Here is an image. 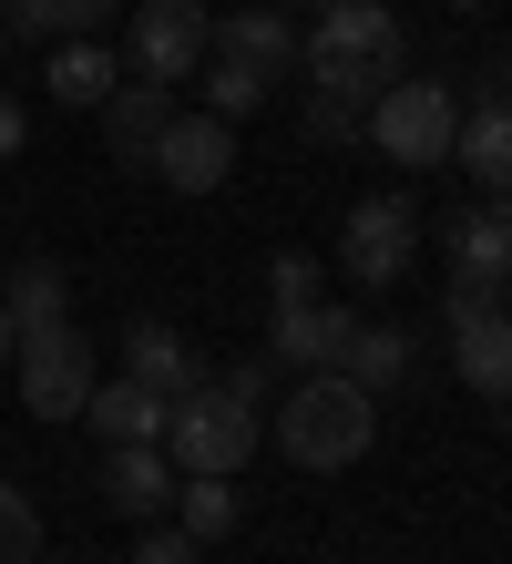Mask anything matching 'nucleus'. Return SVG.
I'll use <instances>...</instances> for the list:
<instances>
[{
    "label": "nucleus",
    "mask_w": 512,
    "mask_h": 564,
    "mask_svg": "<svg viewBox=\"0 0 512 564\" xmlns=\"http://www.w3.org/2000/svg\"><path fill=\"white\" fill-rule=\"evenodd\" d=\"M175 523L216 554L236 523H247V503H236V473H175Z\"/></svg>",
    "instance_id": "obj_18"
},
{
    "label": "nucleus",
    "mask_w": 512,
    "mask_h": 564,
    "mask_svg": "<svg viewBox=\"0 0 512 564\" xmlns=\"http://www.w3.org/2000/svg\"><path fill=\"white\" fill-rule=\"evenodd\" d=\"M21 144H31V113H21V104H11V93H0V164H11V154H21Z\"/></svg>",
    "instance_id": "obj_29"
},
{
    "label": "nucleus",
    "mask_w": 512,
    "mask_h": 564,
    "mask_svg": "<svg viewBox=\"0 0 512 564\" xmlns=\"http://www.w3.org/2000/svg\"><path fill=\"white\" fill-rule=\"evenodd\" d=\"M144 164H154L175 195H216V185L236 175V123H216V113H175V123L154 134Z\"/></svg>",
    "instance_id": "obj_9"
},
{
    "label": "nucleus",
    "mask_w": 512,
    "mask_h": 564,
    "mask_svg": "<svg viewBox=\"0 0 512 564\" xmlns=\"http://www.w3.org/2000/svg\"><path fill=\"white\" fill-rule=\"evenodd\" d=\"M31 564H73V554H31Z\"/></svg>",
    "instance_id": "obj_32"
},
{
    "label": "nucleus",
    "mask_w": 512,
    "mask_h": 564,
    "mask_svg": "<svg viewBox=\"0 0 512 564\" xmlns=\"http://www.w3.org/2000/svg\"><path fill=\"white\" fill-rule=\"evenodd\" d=\"M410 257H421V206H410V195H359L349 226H338V268L359 288H400Z\"/></svg>",
    "instance_id": "obj_7"
},
{
    "label": "nucleus",
    "mask_w": 512,
    "mask_h": 564,
    "mask_svg": "<svg viewBox=\"0 0 512 564\" xmlns=\"http://www.w3.org/2000/svg\"><path fill=\"white\" fill-rule=\"evenodd\" d=\"M123 83V52H102V42H52V104H83L102 113V93Z\"/></svg>",
    "instance_id": "obj_20"
},
{
    "label": "nucleus",
    "mask_w": 512,
    "mask_h": 564,
    "mask_svg": "<svg viewBox=\"0 0 512 564\" xmlns=\"http://www.w3.org/2000/svg\"><path fill=\"white\" fill-rule=\"evenodd\" d=\"M266 380H277V359H236V370H226V390H236V401H257V411H266Z\"/></svg>",
    "instance_id": "obj_28"
},
{
    "label": "nucleus",
    "mask_w": 512,
    "mask_h": 564,
    "mask_svg": "<svg viewBox=\"0 0 512 564\" xmlns=\"http://www.w3.org/2000/svg\"><path fill=\"white\" fill-rule=\"evenodd\" d=\"M451 359L482 401H512V308H451Z\"/></svg>",
    "instance_id": "obj_13"
},
{
    "label": "nucleus",
    "mask_w": 512,
    "mask_h": 564,
    "mask_svg": "<svg viewBox=\"0 0 512 564\" xmlns=\"http://www.w3.org/2000/svg\"><path fill=\"white\" fill-rule=\"evenodd\" d=\"M307 134H318V144H369V104H359V93H318V83H307Z\"/></svg>",
    "instance_id": "obj_24"
},
{
    "label": "nucleus",
    "mask_w": 512,
    "mask_h": 564,
    "mask_svg": "<svg viewBox=\"0 0 512 564\" xmlns=\"http://www.w3.org/2000/svg\"><path fill=\"white\" fill-rule=\"evenodd\" d=\"M451 134H461V93L451 83H390L369 104V144L390 164H451Z\"/></svg>",
    "instance_id": "obj_6"
},
{
    "label": "nucleus",
    "mask_w": 512,
    "mask_h": 564,
    "mask_svg": "<svg viewBox=\"0 0 512 564\" xmlns=\"http://www.w3.org/2000/svg\"><path fill=\"white\" fill-rule=\"evenodd\" d=\"M123 11V0H11V11H0V21H11V42H102V21H113Z\"/></svg>",
    "instance_id": "obj_17"
},
{
    "label": "nucleus",
    "mask_w": 512,
    "mask_h": 564,
    "mask_svg": "<svg viewBox=\"0 0 512 564\" xmlns=\"http://www.w3.org/2000/svg\"><path fill=\"white\" fill-rule=\"evenodd\" d=\"M123 380H144L154 401H185V390L205 380V359H195V339L175 318H133L123 328Z\"/></svg>",
    "instance_id": "obj_12"
},
{
    "label": "nucleus",
    "mask_w": 512,
    "mask_h": 564,
    "mask_svg": "<svg viewBox=\"0 0 512 564\" xmlns=\"http://www.w3.org/2000/svg\"><path fill=\"white\" fill-rule=\"evenodd\" d=\"M102 503H113L123 523H164L175 513V462H164V442H113L102 452Z\"/></svg>",
    "instance_id": "obj_11"
},
{
    "label": "nucleus",
    "mask_w": 512,
    "mask_h": 564,
    "mask_svg": "<svg viewBox=\"0 0 512 564\" xmlns=\"http://www.w3.org/2000/svg\"><path fill=\"white\" fill-rule=\"evenodd\" d=\"M297 73H318V93H359V104H380L390 73H400V21L380 11V0H318Z\"/></svg>",
    "instance_id": "obj_2"
},
{
    "label": "nucleus",
    "mask_w": 512,
    "mask_h": 564,
    "mask_svg": "<svg viewBox=\"0 0 512 564\" xmlns=\"http://www.w3.org/2000/svg\"><path fill=\"white\" fill-rule=\"evenodd\" d=\"M349 328H359V308H277L266 318V359H287V370H338V349H349Z\"/></svg>",
    "instance_id": "obj_15"
},
{
    "label": "nucleus",
    "mask_w": 512,
    "mask_h": 564,
    "mask_svg": "<svg viewBox=\"0 0 512 564\" xmlns=\"http://www.w3.org/2000/svg\"><path fill=\"white\" fill-rule=\"evenodd\" d=\"M451 164H471V185L502 195L512 185V104H482V113H461V134H451Z\"/></svg>",
    "instance_id": "obj_19"
},
{
    "label": "nucleus",
    "mask_w": 512,
    "mask_h": 564,
    "mask_svg": "<svg viewBox=\"0 0 512 564\" xmlns=\"http://www.w3.org/2000/svg\"><path fill=\"white\" fill-rule=\"evenodd\" d=\"M338 370H349L359 390H400V380H410V328L359 318V328H349V349H338Z\"/></svg>",
    "instance_id": "obj_21"
},
{
    "label": "nucleus",
    "mask_w": 512,
    "mask_h": 564,
    "mask_svg": "<svg viewBox=\"0 0 512 564\" xmlns=\"http://www.w3.org/2000/svg\"><path fill=\"white\" fill-rule=\"evenodd\" d=\"M257 442H266V411L236 401L216 370H205L185 401H164V462H175V473H247Z\"/></svg>",
    "instance_id": "obj_3"
},
{
    "label": "nucleus",
    "mask_w": 512,
    "mask_h": 564,
    "mask_svg": "<svg viewBox=\"0 0 512 564\" xmlns=\"http://www.w3.org/2000/svg\"><path fill=\"white\" fill-rule=\"evenodd\" d=\"M0 62H11V21H0Z\"/></svg>",
    "instance_id": "obj_31"
},
{
    "label": "nucleus",
    "mask_w": 512,
    "mask_h": 564,
    "mask_svg": "<svg viewBox=\"0 0 512 564\" xmlns=\"http://www.w3.org/2000/svg\"><path fill=\"white\" fill-rule=\"evenodd\" d=\"M11 349H21V328H11V308H0V380H11Z\"/></svg>",
    "instance_id": "obj_30"
},
{
    "label": "nucleus",
    "mask_w": 512,
    "mask_h": 564,
    "mask_svg": "<svg viewBox=\"0 0 512 564\" xmlns=\"http://www.w3.org/2000/svg\"><path fill=\"white\" fill-rule=\"evenodd\" d=\"M195 83H205V113H216V123H247L266 93H277V83H257L247 62H216V52H205V73H195Z\"/></svg>",
    "instance_id": "obj_23"
},
{
    "label": "nucleus",
    "mask_w": 512,
    "mask_h": 564,
    "mask_svg": "<svg viewBox=\"0 0 512 564\" xmlns=\"http://www.w3.org/2000/svg\"><path fill=\"white\" fill-rule=\"evenodd\" d=\"M42 554V503L21 482H0V564H31Z\"/></svg>",
    "instance_id": "obj_25"
},
{
    "label": "nucleus",
    "mask_w": 512,
    "mask_h": 564,
    "mask_svg": "<svg viewBox=\"0 0 512 564\" xmlns=\"http://www.w3.org/2000/svg\"><path fill=\"white\" fill-rule=\"evenodd\" d=\"M380 11H390V0H380Z\"/></svg>",
    "instance_id": "obj_35"
},
{
    "label": "nucleus",
    "mask_w": 512,
    "mask_h": 564,
    "mask_svg": "<svg viewBox=\"0 0 512 564\" xmlns=\"http://www.w3.org/2000/svg\"><path fill=\"white\" fill-rule=\"evenodd\" d=\"M0 308H11V328H42V318H73V278L52 268V257H21L11 288H0Z\"/></svg>",
    "instance_id": "obj_22"
},
{
    "label": "nucleus",
    "mask_w": 512,
    "mask_h": 564,
    "mask_svg": "<svg viewBox=\"0 0 512 564\" xmlns=\"http://www.w3.org/2000/svg\"><path fill=\"white\" fill-rule=\"evenodd\" d=\"M266 297H277V308H307V297H318V257H277V268H266Z\"/></svg>",
    "instance_id": "obj_27"
},
{
    "label": "nucleus",
    "mask_w": 512,
    "mask_h": 564,
    "mask_svg": "<svg viewBox=\"0 0 512 564\" xmlns=\"http://www.w3.org/2000/svg\"><path fill=\"white\" fill-rule=\"evenodd\" d=\"M83 421L102 431V452H113V442H164V401H154V390L144 380H92V401H83Z\"/></svg>",
    "instance_id": "obj_16"
},
{
    "label": "nucleus",
    "mask_w": 512,
    "mask_h": 564,
    "mask_svg": "<svg viewBox=\"0 0 512 564\" xmlns=\"http://www.w3.org/2000/svg\"><path fill=\"white\" fill-rule=\"evenodd\" d=\"M451 11H482V0H451Z\"/></svg>",
    "instance_id": "obj_33"
},
{
    "label": "nucleus",
    "mask_w": 512,
    "mask_h": 564,
    "mask_svg": "<svg viewBox=\"0 0 512 564\" xmlns=\"http://www.w3.org/2000/svg\"><path fill=\"white\" fill-rule=\"evenodd\" d=\"M0 11H11V0H0Z\"/></svg>",
    "instance_id": "obj_34"
},
{
    "label": "nucleus",
    "mask_w": 512,
    "mask_h": 564,
    "mask_svg": "<svg viewBox=\"0 0 512 564\" xmlns=\"http://www.w3.org/2000/svg\"><path fill=\"white\" fill-rule=\"evenodd\" d=\"M133 564H205V544L185 523H133Z\"/></svg>",
    "instance_id": "obj_26"
},
{
    "label": "nucleus",
    "mask_w": 512,
    "mask_h": 564,
    "mask_svg": "<svg viewBox=\"0 0 512 564\" xmlns=\"http://www.w3.org/2000/svg\"><path fill=\"white\" fill-rule=\"evenodd\" d=\"M266 442H277L297 473H349V462L380 442V390H359L349 370H297L287 401L266 411Z\"/></svg>",
    "instance_id": "obj_1"
},
{
    "label": "nucleus",
    "mask_w": 512,
    "mask_h": 564,
    "mask_svg": "<svg viewBox=\"0 0 512 564\" xmlns=\"http://www.w3.org/2000/svg\"><path fill=\"white\" fill-rule=\"evenodd\" d=\"M297 52H307V21L277 11V0H236V11L216 21V62H247L257 83H287Z\"/></svg>",
    "instance_id": "obj_8"
},
{
    "label": "nucleus",
    "mask_w": 512,
    "mask_h": 564,
    "mask_svg": "<svg viewBox=\"0 0 512 564\" xmlns=\"http://www.w3.org/2000/svg\"><path fill=\"white\" fill-rule=\"evenodd\" d=\"M164 123H175V83H133L123 73L113 93H102V144H113V164H144Z\"/></svg>",
    "instance_id": "obj_14"
},
{
    "label": "nucleus",
    "mask_w": 512,
    "mask_h": 564,
    "mask_svg": "<svg viewBox=\"0 0 512 564\" xmlns=\"http://www.w3.org/2000/svg\"><path fill=\"white\" fill-rule=\"evenodd\" d=\"M216 52V11L205 0H133L123 11V73L133 83H195Z\"/></svg>",
    "instance_id": "obj_5"
},
{
    "label": "nucleus",
    "mask_w": 512,
    "mask_h": 564,
    "mask_svg": "<svg viewBox=\"0 0 512 564\" xmlns=\"http://www.w3.org/2000/svg\"><path fill=\"white\" fill-rule=\"evenodd\" d=\"M92 339L73 318H42V328H21V349H11V390H21V411L31 421H83L92 401Z\"/></svg>",
    "instance_id": "obj_4"
},
{
    "label": "nucleus",
    "mask_w": 512,
    "mask_h": 564,
    "mask_svg": "<svg viewBox=\"0 0 512 564\" xmlns=\"http://www.w3.org/2000/svg\"><path fill=\"white\" fill-rule=\"evenodd\" d=\"M502 288H512V226L482 206V216H451V308H502Z\"/></svg>",
    "instance_id": "obj_10"
}]
</instances>
